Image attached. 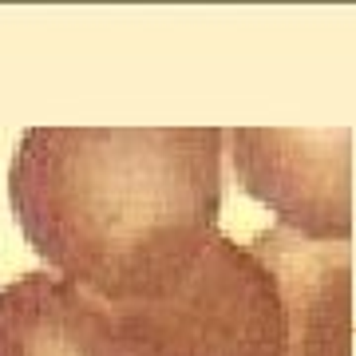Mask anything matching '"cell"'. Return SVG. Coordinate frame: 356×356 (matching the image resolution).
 <instances>
[{
	"instance_id": "1",
	"label": "cell",
	"mask_w": 356,
	"mask_h": 356,
	"mask_svg": "<svg viewBox=\"0 0 356 356\" xmlns=\"http://www.w3.org/2000/svg\"><path fill=\"white\" fill-rule=\"evenodd\" d=\"M222 139L218 127H28L8 170L13 214L99 305L154 301L218 234Z\"/></svg>"
},
{
	"instance_id": "2",
	"label": "cell",
	"mask_w": 356,
	"mask_h": 356,
	"mask_svg": "<svg viewBox=\"0 0 356 356\" xmlns=\"http://www.w3.org/2000/svg\"><path fill=\"white\" fill-rule=\"evenodd\" d=\"M107 313L135 356H293L297 332L281 266L226 234L210 238L175 289Z\"/></svg>"
},
{
	"instance_id": "3",
	"label": "cell",
	"mask_w": 356,
	"mask_h": 356,
	"mask_svg": "<svg viewBox=\"0 0 356 356\" xmlns=\"http://www.w3.org/2000/svg\"><path fill=\"white\" fill-rule=\"evenodd\" d=\"M242 186L277 210V226L313 242H348V131H229Z\"/></svg>"
},
{
	"instance_id": "4",
	"label": "cell",
	"mask_w": 356,
	"mask_h": 356,
	"mask_svg": "<svg viewBox=\"0 0 356 356\" xmlns=\"http://www.w3.org/2000/svg\"><path fill=\"white\" fill-rule=\"evenodd\" d=\"M0 356H135L95 297L64 277L20 273L0 285Z\"/></svg>"
},
{
	"instance_id": "5",
	"label": "cell",
	"mask_w": 356,
	"mask_h": 356,
	"mask_svg": "<svg viewBox=\"0 0 356 356\" xmlns=\"http://www.w3.org/2000/svg\"><path fill=\"white\" fill-rule=\"evenodd\" d=\"M293 289V356H353V257L348 242H313L285 226L254 234Z\"/></svg>"
}]
</instances>
